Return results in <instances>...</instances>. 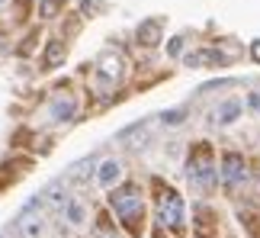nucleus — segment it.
<instances>
[{"mask_svg":"<svg viewBox=\"0 0 260 238\" xmlns=\"http://www.w3.org/2000/svg\"><path fill=\"white\" fill-rule=\"evenodd\" d=\"M109 206H113L116 219L125 225L132 235H142V222H145V200H142V190L135 184H125V187H116L109 193Z\"/></svg>","mask_w":260,"mask_h":238,"instance_id":"nucleus-1","label":"nucleus"},{"mask_svg":"<svg viewBox=\"0 0 260 238\" xmlns=\"http://www.w3.org/2000/svg\"><path fill=\"white\" fill-rule=\"evenodd\" d=\"M186 174H189V181H193L196 187H203V190H212L215 181L222 177V174H218V167H215V155H212V148H209L206 142H199L193 152H189Z\"/></svg>","mask_w":260,"mask_h":238,"instance_id":"nucleus-2","label":"nucleus"},{"mask_svg":"<svg viewBox=\"0 0 260 238\" xmlns=\"http://www.w3.org/2000/svg\"><path fill=\"white\" fill-rule=\"evenodd\" d=\"M157 210H161V222L174 232H183V222H186V213H183V200H180L177 190H161L157 196Z\"/></svg>","mask_w":260,"mask_h":238,"instance_id":"nucleus-3","label":"nucleus"},{"mask_svg":"<svg viewBox=\"0 0 260 238\" xmlns=\"http://www.w3.org/2000/svg\"><path fill=\"white\" fill-rule=\"evenodd\" d=\"M218 174H222V181H225V187H241L244 181H247V161L238 152H228L225 158H222V167H218Z\"/></svg>","mask_w":260,"mask_h":238,"instance_id":"nucleus-4","label":"nucleus"},{"mask_svg":"<svg viewBox=\"0 0 260 238\" xmlns=\"http://www.w3.org/2000/svg\"><path fill=\"white\" fill-rule=\"evenodd\" d=\"M119 77H122V62H119L116 55H106L103 62L96 65V71H93V81H96L100 91H109Z\"/></svg>","mask_w":260,"mask_h":238,"instance_id":"nucleus-5","label":"nucleus"},{"mask_svg":"<svg viewBox=\"0 0 260 238\" xmlns=\"http://www.w3.org/2000/svg\"><path fill=\"white\" fill-rule=\"evenodd\" d=\"M119 177H122V164H119L116 158H106V161L100 164V171H96V181L103 187H113Z\"/></svg>","mask_w":260,"mask_h":238,"instance_id":"nucleus-6","label":"nucleus"},{"mask_svg":"<svg viewBox=\"0 0 260 238\" xmlns=\"http://www.w3.org/2000/svg\"><path fill=\"white\" fill-rule=\"evenodd\" d=\"M68 58V48H64V42H58V39H52L48 42V48H45V55H42V65L45 68H58Z\"/></svg>","mask_w":260,"mask_h":238,"instance_id":"nucleus-7","label":"nucleus"},{"mask_svg":"<svg viewBox=\"0 0 260 238\" xmlns=\"http://www.w3.org/2000/svg\"><path fill=\"white\" fill-rule=\"evenodd\" d=\"M77 110V103H74V97H58V100L52 103V119L55 123H64V119H71Z\"/></svg>","mask_w":260,"mask_h":238,"instance_id":"nucleus-8","label":"nucleus"},{"mask_svg":"<svg viewBox=\"0 0 260 238\" xmlns=\"http://www.w3.org/2000/svg\"><path fill=\"white\" fill-rule=\"evenodd\" d=\"M238 116H241V100H225V103L215 110V123H222V126H232Z\"/></svg>","mask_w":260,"mask_h":238,"instance_id":"nucleus-9","label":"nucleus"},{"mask_svg":"<svg viewBox=\"0 0 260 238\" xmlns=\"http://www.w3.org/2000/svg\"><path fill=\"white\" fill-rule=\"evenodd\" d=\"M138 39H142L145 45H157V42H161V23H157V19L142 23V26H138Z\"/></svg>","mask_w":260,"mask_h":238,"instance_id":"nucleus-10","label":"nucleus"},{"mask_svg":"<svg viewBox=\"0 0 260 238\" xmlns=\"http://www.w3.org/2000/svg\"><path fill=\"white\" fill-rule=\"evenodd\" d=\"M45 203L48 206H68V193L61 190V184H52L45 190Z\"/></svg>","mask_w":260,"mask_h":238,"instance_id":"nucleus-11","label":"nucleus"},{"mask_svg":"<svg viewBox=\"0 0 260 238\" xmlns=\"http://www.w3.org/2000/svg\"><path fill=\"white\" fill-rule=\"evenodd\" d=\"M42 229H45V222H42V219H36V216H32V219H23V235H26V238L42 235Z\"/></svg>","mask_w":260,"mask_h":238,"instance_id":"nucleus-12","label":"nucleus"},{"mask_svg":"<svg viewBox=\"0 0 260 238\" xmlns=\"http://www.w3.org/2000/svg\"><path fill=\"white\" fill-rule=\"evenodd\" d=\"M64 210H68V219H71V222H81V219H84V210H81L77 203H68Z\"/></svg>","mask_w":260,"mask_h":238,"instance_id":"nucleus-13","label":"nucleus"},{"mask_svg":"<svg viewBox=\"0 0 260 238\" xmlns=\"http://www.w3.org/2000/svg\"><path fill=\"white\" fill-rule=\"evenodd\" d=\"M61 4H64V0H42V16H55V10Z\"/></svg>","mask_w":260,"mask_h":238,"instance_id":"nucleus-14","label":"nucleus"},{"mask_svg":"<svg viewBox=\"0 0 260 238\" xmlns=\"http://www.w3.org/2000/svg\"><path fill=\"white\" fill-rule=\"evenodd\" d=\"M180 52H183V39H180V36H174L171 42H167V55H174V58H177Z\"/></svg>","mask_w":260,"mask_h":238,"instance_id":"nucleus-15","label":"nucleus"},{"mask_svg":"<svg viewBox=\"0 0 260 238\" xmlns=\"http://www.w3.org/2000/svg\"><path fill=\"white\" fill-rule=\"evenodd\" d=\"M164 123H167V126L183 123V110H171V113H164Z\"/></svg>","mask_w":260,"mask_h":238,"instance_id":"nucleus-16","label":"nucleus"},{"mask_svg":"<svg viewBox=\"0 0 260 238\" xmlns=\"http://www.w3.org/2000/svg\"><path fill=\"white\" fill-rule=\"evenodd\" d=\"M247 103H251L254 110H260V94H251V97H247Z\"/></svg>","mask_w":260,"mask_h":238,"instance_id":"nucleus-17","label":"nucleus"},{"mask_svg":"<svg viewBox=\"0 0 260 238\" xmlns=\"http://www.w3.org/2000/svg\"><path fill=\"white\" fill-rule=\"evenodd\" d=\"M254 58H257V62H260V42L254 45Z\"/></svg>","mask_w":260,"mask_h":238,"instance_id":"nucleus-18","label":"nucleus"},{"mask_svg":"<svg viewBox=\"0 0 260 238\" xmlns=\"http://www.w3.org/2000/svg\"><path fill=\"white\" fill-rule=\"evenodd\" d=\"M100 238H116V235H109V232H100Z\"/></svg>","mask_w":260,"mask_h":238,"instance_id":"nucleus-19","label":"nucleus"},{"mask_svg":"<svg viewBox=\"0 0 260 238\" xmlns=\"http://www.w3.org/2000/svg\"><path fill=\"white\" fill-rule=\"evenodd\" d=\"M157 238H161V235H157Z\"/></svg>","mask_w":260,"mask_h":238,"instance_id":"nucleus-20","label":"nucleus"}]
</instances>
